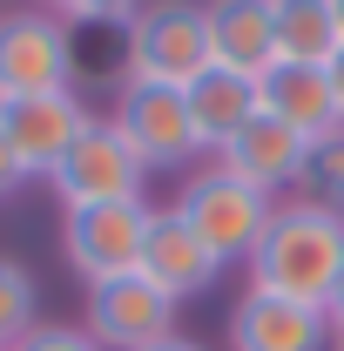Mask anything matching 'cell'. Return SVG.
<instances>
[{"label":"cell","instance_id":"obj_14","mask_svg":"<svg viewBox=\"0 0 344 351\" xmlns=\"http://www.w3.org/2000/svg\"><path fill=\"white\" fill-rule=\"evenodd\" d=\"M257 108H263V88H257V75H243V68L210 61V68L189 82V122H196V142H203L210 156L243 129Z\"/></svg>","mask_w":344,"mask_h":351},{"label":"cell","instance_id":"obj_11","mask_svg":"<svg viewBox=\"0 0 344 351\" xmlns=\"http://www.w3.org/2000/svg\"><path fill=\"white\" fill-rule=\"evenodd\" d=\"M331 317L317 304H291L277 291H243L230 311V351H331Z\"/></svg>","mask_w":344,"mask_h":351},{"label":"cell","instance_id":"obj_5","mask_svg":"<svg viewBox=\"0 0 344 351\" xmlns=\"http://www.w3.org/2000/svg\"><path fill=\"white\" fill-rule=\"evenodd\" d=\"M75 88V27L47 7L0 14V101Z\"/></svg>","mask_w":344,"mask_h":351},{"label":"cell","instance_id":"obj_16","mask_svg":"<svg viewBox=\"0 0 344 351\" xmlns=\"http://www.w3.org/2000/svg\"><path fill=\"white\" fill-rule=\"evenodd\" d=\"M270 27H277V61H331L344 47L331 0H270Z\"/></svg>","mask_w":344,"mask_h":351},{"label":"cell","instance_id":"obj_8","mask_svg":"<svg viewBox=\"0 0 344 351\" xmlns=\"http://www.w3.org/2000/svg\"><path fill=\"white\" fill-rule=\"evenodd\" d=\"M88 338H95L101 351H149V345H162V338H175V298L156 291L142 270L108 277V284L88 291Z\"/></svg>","mask_w":344,"mask_h":351},{"label":"cell","instance_id":"obj_25","mask_svg":"<svg viewBox=\"0 0 344 351\" xmlns=\"http://www.w3.org/2000/svg\"><path fill=\"white\" fill-rule=\"evenodd\" d=\"M331 7H338V34H344V0H331Z\"/></svg>","mask_w":344,"mask_h":351},{"label":"cell","instance_id":"obj_2","mask_svg":"<svg viewBox=\"0 0 344 351\" xmlns=\"http://www.w3.org/2000/svg\"><path fill=\"white\" fill-rule=\"evenodd\" d=\"M169 210L216 250V263H250V250L263 243V230L277 217V196H263L257 182H243L223 162H203V169L182 176Z\"/></svg>","mask_w":344,"mask_h":351},{"label":"cell","instance_id":"obj_18","mask_svg":"<svg viewBox=\"0 0 344 351\" xmlns=\"http://www.w3.org/2000/svg\"><path fill=\"white\" fill-rule=\"evenodd\" d=\"M297 196H304V203H317V210H338V217H344V129L324 135V142L310 149V169H304Z\"/></svg>","mask_w":344,"mask_h":351},{"label":"cell","instance_id":"obj_13","mask_svg":"<svg viewBox=\"0 0 344 351\" xmlns=\"http://www.w3.org/2000/svg\"><path fill=\"white\" fill-rule=\"evenodd\" d=\"M142 277L182 304V298H203V291H210L216 277H223V263H216V250L175 217V210H156L149 243H142Z\"/></svg>","mask_w":344,"mask_h":351},{"label":"cell","instance_id":"obj_17","mask_svg":"<svg viewBox=\"0 0 344 351\" xmlns=\"http://www.w3.org/2000/svg\"><path fill=\"white\" fill-rule=\"evenodd\" d=\"M41 291H34V277H27V263H14V257H0V351H14L41 317Z\"/></svg>","mask_w":344,"mask_h":351},{"label":"cell","instance_id":"obj_1","mask_svg":"<svg viewBox=\"0 0 344 351\" xmlns=\"http://www.w3.org/2000/svg\"><path fill=\"white\" fill-rule=\"evenodd\" d=\"M344 277V217L317 210V203H277V217L263 230V243L250 250V284L277 291L291 304H331Z\"/></svg>","mask_w":344,"mask_h":351},{"label":"cell","instance_id":"obj_26","mask_svg":"<svg viewBox=\"0 0 344 351\" xmlns=\"http://www.w3.org/2000/svg\"><path fill=\"white\" fill-rule=\"evenodd\" d=\"M331 351H344V338H331Z\"/></svg>","mask_w":344,"mask_h":351},{"label":"cell","instance_id":"obj_24","mask_svg":"<svg viewBox=\"0 0 344 351\" xmlns=\"http://www.w3.org/2000/svg\"><path fill=\"white\" fill-rule=\"evenodd\" d=\"M331 88H338V108H344V47L331 54Z\"/></svg>","mask_w":344,"mask_h":351},{"label":"cell","instance_id":"obj_7","mask_svg":"<svg viewBox=\"0 0 344 351\" xmlns=\"http://www.w3.org/2000/svg\"><path fill=\"white\" fill-rule=\"evenodd\" d=\"M115 129L129 135V149L142 156V169H182L189 156H203L196 122H189V88L169 82H122L115 88Z\"/></svg>","mask_w":344,"mask_h":351},{"label":"cell","instance_id":"obj_15","mask_svg":"<svg viewBox=\"0 0 344 351\" xmlns=\"http://www.w3.org/2000/svg\"><path fill=\"white\" fill-rule=\"evenodd\" d=\"M210 14V47L223 68L263 75L277 61V27H270V0H203Z\"/></svg>","mask_w":344,"mask_h":351},{"label":"cell","instance_id":"obj_23","mask_svg":"<svg viewBox=\"0 0 344 351\" xmlns=\"http://www.w3.org/2000/svg\"><path fill=\"white\" fill-rule=\"evenodd\" d=\"M149 351H210V345H196V338H182V331H175V338H162V345H149Z\"/></svg>","mask_w":344,"mask_h":351},{"label":"cell","instance_id":"obj_19","mask_svg":"<svg viewBox=\"0 0 344 351\" xmlns=\"http://www.w3.org/2000/svg\"><path fill=\"white\" fill-rule=\"evenodd\" d=\"M47 14H61L68 27H129V14L142 0H41Z\"/></svg>","mask_w":344,"mask_h":351},{"label":"cell","instance_id":"obj_4","mask_svg":"<svg viewBox=\"0 0 344 351\" xmlns=\"http://www.w3.org/2000/svg\"><path fill=\"white\" fill-rule=\"evenodd\" d=\"M149 223H156V203H149V196H135V203H88V210H68V217H61V257H68V270L95 291V284H108V277L142 270Z\"/></svg>","mask_w":344,"mask_h":351},{"label":"cell","instance_id":"obj_10","mask_svg":"<svg viewBox=\"0 0 344 351\" xmlns=\"http://www.w3.org/2000/svg\"><path fill=\"white\" fill-rule=\"evenodd\" d=\"M310 149H317L310 135H297L291 122H277L270 108H257L243 129L216 149V162H223V169H236L243 182H257L263 196H284V189H297V182H304Z\"/></svg>","mask_w":344,"mask_h":351},{"label":"cell","instance_id":"obj_3","mask_svg":"<svg viewBox=\"0 0 344 351\" xmlns=\"http://www.w3.org/2000/svg\"><path fill=\"white\" fill-rule=\"evenodd\" d=\"M216 61L203 0H142L122 27V82H169L189 88Z\"/></svg>","mask_w":344,"mask_h":351},{"label":"cell","instance_id":"obj_21","mask_svg":"<svg viewBox=\"0 0 344 351\" xmlns=\"http://www.w3.org/2000/svg\"><path fill=\"white\" fill-rule=\"evenodd\" d=\"M21 182H27V169H21V156H14V142L0 135V203H7V196H14Z\"/></svg>","mask_w":344,"mask_h":351},{"label":"cell","instance_id":"obj_12","mask_svg":"<svg viewBox=\"0 0 344 351\" xmlns=\"http://www.w3.org/2000/svg\"><path fill=\"white\" fill-rule=\"evenodd\" d=\"M257 88H263V108L277 122H291L297 135H310V142L344 129L338 88H331V61H270L257 75Z\"/></svg>","mask_w":344,"mask_h":351},{"label":"cell","instance_id":"obj_22","mask_svg":"<svg viewBox=\"0 0 344 351\" xmlns=\"http://www.w3.org/2000/svg\"><path fill=\"white\" fill-rule=\"evenodd\" d=\"M324 317H331V331L344 338V277H338V291H331V304H324Z\"/></svg>","mask_w":344,"mask_h":351},{"label":"cell","instance_id":"obj_9","mask_svg":"<svg viewBox=\"0 0 344 351\" xmlns=\"http://www.w3.org/2000/svg\"><path fill=\"white\" fill-rule=\"evenodd\" d=\"M95 122V108L82 101V88H47V95H21L0 101V135L14 142L27 176H54V162L75 149V135Z\"/></svg>","mask_w":344,"mask_h":351},{"label":"cell","instance_id":"obj_20","mask_svg":"<svg viewBox=\"0 0 344 351\" xmlns=\"http://www.w3.org/2000/svg\"><path fill=\"white\" fill-rule=\"evenodd\" d=\"M14 351H101V345L88 338V324H47V317H41Z\"/></svg>","mask_w":344,"mask_h":351},{"label":"cell","instance_id":"obj_6","mask_svg":"<svg viewBox=\"0 0 344 351\" xmlns=\"http://www.w3.org/2000/svg\"><path fill=\"white\" fill-rule=\"evenodd\" d=\"M54 196H61V210H88V203H135L142 196V156L129 149V135L115 129L108 115H95L82 135H75V149L54 162Z\"/></svg>","mask_w":344,"mask_h":351}]
</instances>
